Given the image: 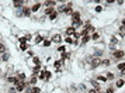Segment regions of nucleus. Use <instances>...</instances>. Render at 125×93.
Returning a JSON list of instances; mask_svg holds the SVG:
<instances>
[{"label": "nucleus", "mask_w": 125, "mask_h": 93, "mask_svg": "<svg viewBox=\"0 0 125 93\" xmlns=\"http://www.w3.org/2000/svg\"><path fill=\"white\" fill-rule=\"evenodd\" d=\"M111 58H113L114 61H117V62H119V61H124L125 51H124V49H119V48H117L115 51H113V52H111Z\"/></svg>", "instance_id": "1"}, {"label": "nucleus", "mask_w": 125, "mask_h": 93, "mask_svg": "<svg viewBox=\"0 0 125 93\" xmlns=\"http://www.w3.org/2000/svg\"><path fill=\"white\" fill-rule=\"evenodd\" d=\"M101 59L100 57H96V55H93V57H90L89 58V62H90V69H96V68H98V66H101Z\"/></svg>", "instance_id": "2"}, {"label": "nucleus", "mask_w": 125, "mask_h": 93, "mask_svg": "<svg viewBox=\"0 0 125 93\" xmlns=\"http://www.w3.org/2000/svg\"><path fill=\"white\" fill-rule=\"evenodd\" d=\"M63 37H65V35H63L62 33H59V34H53V35H49V38H51L52 44H56V45H59V44H62V42H63Z\"/></svg>", "instance_id": "3"}, {"label": "nucleus", "mask_w": 125, "mask_h": 93, "mask_svg": "<svg viewBox=\"0 0 125 93\" xmlns=\"http://www.w3.org/2000/svg\"><path fill=\"white\" fill-rule=\"evenodd\" d=\"M31 13L32 14H40L41 9H42V1H35L34 4H31Z\"/></svg>", "instance_id": "4"}, {"label": "nucleus", "mask_w": 125, "mask_h": 93, "mask_svg": "<svg viewBox=\"0 0 125 93\" xmlns=\"http://www.w3.org/2000/svg\"><path fill=\"white\" fill-rule=\"evenodd\" d=\"M21 14H23V17H31V16H32L31 7L30 6H23L21 7Z\"/></svg>", "instance_id": "5"}, {"label": "nucleus", "mask_w": 125, "mask_h": 93, "mask_svg": "<svg viewBox=\"0 0 125 93\" xmlns=\"http://www.w3.org/2000/svg\"><path fill=\"white\" fill-rule=\"evenodd\" d=\"M45 38H48V37H45V35H41V34L34 35V45H40V44H42Z\"/></svg>", "instance_id": "6"}, {"label": "nucleus", "mask_w": 125, "mask_h": 93, "mask_svg": "<svg viewBox=\"0 0 125 93\" xmlns=\"http://www.w3.org/2000/svg\"><path fill=\"white\" fill-rule=\"evenodd\" d=\"M58 6V3H56V0H44L42 1V7L45 9V7H56Z\"/></svg>", "instance_id": "7"}, {"label": "nucleus", "mask_w": 125, "mask_h": 93, "mask_svg": "<svg viewBox=\"0 0 125 93\" xmlns=\"http://www.w3.org/2000/svg\"><path fill=\"white\" fill-rule=\"evenodd\" d=\"M28 62H31L32 65H42V59L38 55H34V57H31V59H30Z\"/></svg>", "instance_id": "8"}, {"label": "nucleus", "mask_w": 125, "mask_h": 93, "mask_svg": "<svg viewBox=\"0 0 125 93\" xmlns=\"http://www.w3.org/2000/svg\"><path fill=\"white\" fill-rule=\"evenodd\" d=\"M55 12H56V7H45V9H44V13H42V14H44L45 17H49V16L52 14V13H55Z\"/></svg>", "instance_id": "9"}, {"label": "nucleus", "mask_w": 125, "mask_h": 93, "mask_svg": "<svg viewBox=\"0 0 125 93\" xmlns=\"http://www.w3.org/2000/svg\"><path fill=\"white\" fill-rule=\"evenodd\" d=\"M27 82H28L30 86H35V85H37V82H38V76H35V75L31 73V76L27 79Z\"/></svg>", "instance_id": "10"}, {"label": "nucleus", "mask_w": 125, "mask_h": 93, "mask_svg": "<svg viewBox=\"0 0 125 93\" xmlns=\"http://www.w3.org/2000/svg\"><path fill=\"white\" fill-rule=\"evenodd\" d=\"M91 35V41H94V42H97V41H101V33L100 31H94Z\"/></svg>", "instance_id": "11"}, {"label": "nucleus", "mask_w": 125, "mask_h": 93, "mask_svg": "<svg viewBox=\"0 0 125 93\" xmlns=\"http://www.w3.org/2000/svg\"><path fill=\"white\" fill-rule=\"evenodd\" d=\"M114 86H115V89H121V87H124L125 86V79H124V78H119V79H117Z\"/></svg>", "instance_id": "12"}, {"label": "nucleus", "mask_w": 125, "mask_h": 93, "mask_svg": "<svg viewBox=\"0 0 125 93\" xmlns=\"http://www.w3.org/2000/svg\"><path fill=\"white\" fill-rule=\"evenodd\" d=\"M76 31H77V30L74 28L73 25H69V27H66V28H65V34H63V35H73Z\"/></svg>", "instance_id": "13"}, {"label": "nucleus", "mask_w": 125, "mask_h": 93, "mask_svg": "<svg viewBox=\"0 0 125 93\" xmlns=\"http://www.w3.org/2000/svg\"><path fill=\"white\" fill-rule=\"evenodd\" d=\"M42 69H44V66H42V65H34V66H32V70H31V73L37 76Z\"/></svg>", "instance_id": "14"}, {"label": "nucleus", "mask_w": 125, "mask_h": 93, "mask_svg": "<svg viewBox=\"0 0 125 93\" xmlns=\"http://www.w3.org/2000/svg\"><path fill=\"white\" fill-rule=\"evenodd\" d=\"M38 81H41V82H45V78H46V68L44 66V69L41 70L40 73H38Z\"/></svg>", "instance_id": "15"}, {"label": "nucleus", "mask_w": 125, "mask_h": 93, "mask_svg": "<svg viewBox=\"0 0 125 93\" xmlns=\"http://www.w3.org/2000/svg\"><path fill=\"white\" fill-rule=\"evenodd\" d=\"M63 44H66V45H73V37H72V35H65V37H63Z\"/></svg>", "instance_id": "16"}, {"label": "nucleus", "mask_w": 125, "mask_h": 93, "mask_svg": "<svg viewBox=\"0 0 125 93\" xmlns=\"http://www.w3.org/2000/svg\"><path fill=\"white\" fill-rule=\"evenodd\" d=\"M91 41V35L89 34V35H84V37H82L80 38V45H86L87 42H90Z\"/></svg>", "instance_id": "17"}, {"label": "nucleus", "mask_w": 125, "mask_h": 93, "mask_svg": "<svg viewBox=\"0 0 125 93\" xmlns=\"http://www.w3.org/2000/svg\"><path fill=\"white\" fill-rule=\"evenodd\" d=\"M18 48H20V51L27 52V51L30 49V42H23V44H18Z\"/></svg>", "instance_id": "18"}, {"label": "nucleus", "mask_w": 125, "mask_h": 93, "mask_svg": "<svg viewBox=\"0 0 125 93\" xmlns=\"http://www.w3.org/2000/svg\"><path fill=\"white\" fill-rule=\"evenodd\" d=\"M11 3L16 9H21L24 6V0H11Z\"/></svg>", "instance_id": "19"}, {"label": "nucleus", "mask_w": 125, "mask_h": 93, "mask_svg": "<svg viewBox=\"0 0 125 93\" xmlns=\"http://www.w3.org/2000/svg\"><path fill=\"white\" fill-rule=\"evenodd\" d=\"M16 79H17V76L16 75H6V82L7 83H10V85H14Z\"/></svg>", "instance_id": "20"}, {"label": "nucleus", "mask_w": 125, "mask_h": 93, "mask_svg": "<svg viewBox=\"0 0 125 93\" xmlns=\"http://www.w3.org/2000/svg\"><path fill=\"white\" fill-rule=\"evenodd\" d=\"M83 20H82V18H80V20H76V21H72V24H70V25H73L74 28L77 30V28H80V27H83Z\"/></svg>", "instance_id": "21"}, {"label": "nucleus", "mask_w": 125, "mask_h": 93, "mask_svg": "<svg viewBox=\"0 0 125 93\" xmlns=\"http://www.w3.org/2000/svg\"><path fill=\"white\" fill-rule=\"evenodd\" d=\"M51 45H52V41H51V38H49V37H48V38H45V40H44V42L41 44V46H42V48H49Z\"/></svg>", "instance_id": "22"}, {"label": "nucleus", "mask_w": 125, "mask_h": 93, "mask_svg": "<svg viewBox=\"0 0 125 93\" xmlns=\"http://www.w3.org/2000/svg\"><path fill=\"white\" fill-rule=\"evenodd\" d=\"M96 81H98L100 83H107L108 79H107V76H105V75H97L96 76Z\"/></svg>", "instance_id": "23"}, {"label": "nucleus", "mask_w": 125, "mask_h": 93, "mask_svg": "<svg viewBox=\"0 0 125 93\" xmlns=\"http://www.w3.org/2000/svg\"><path fill=\"white\" fill-rule=\"evenodd\" d=\"M9 52V49H7V45L4 44V42H1L0 41V55H3V54Z\"/></svg>", "instance_id": "24"}, {"label": "nucleus", "mask_w": 125, "mask_h": 93, "mask_svg": "<svg viewBox=\"0 0 125 93\" xmlns=\"http://www.w3.org/2000/svg\"><path fill=\"white\" fill-rule=\"evenodd\" d=\"M70 18H72V21L80 20V18H82V14H80V12H73V14L70 16Z\"/></svg>", "instance_id": "25"}, {"label": "nucleus", "mask_w": 125, "mask_h": 93, "mask_svg": "<svg viewBox=\"0 0 125 93\" xmlns=\"http://www.w3.org/2000/svg\"><path fill=\"white\" fill-rule=\"evenodd\" d=\"M73 7H65V12H63V14H65V16H69V17H70V16H72V14H73Z\"/></svg>", "instance_id": "26"}, {"label": "nucleus", "mask_w": 125, "mask_h": 93, "mask_svg": "<svg viewBox=\"0 0 125 93\" xmlns=\"http://www.w3.org/2000/svg\"><path fill=\"white\" fill-rule=\"evenodd\" d=\"M90 83H91V86L94 87L96 90H100V82H98V81H96V79H91Z\"/></svg>", "instance_id": "27"}, {"label": "nucleus", "mask_w": 125, "mask_h": 93, "mask_svg": "<svg viewBox=\"0 0 125 93\" xmlns=\"http://www.w3.org/2000/svg\"><path fill=\"white\" fill-rule=\"evenodd\" d=\"M9 59H10V54L9 52L0 55V61H1V62H9Z\"/></svg>", "instance_id": "28"}, {"label": "nucleus", "mask_w": 125, "mask_h": 93, "mask_svg": "<svg viewBox=\"0 0 125 93\" xmlns=\"http://www.w3.org/2000/svg\"><path fill=\"white\" fill-rule=\"evenodd\" d=\"M58 17H59V13H58V12H55V13H52L51 16L48 17V20H49V21H56V20H58Z\"/></svg>", "instance_id": "29"}, {"label": "nucleus", "mask_w": 125, "mask_h": 93, "mask_svg": "<svg viewBox=\"0 0 125 93\" xmlns=\"http://www.w3.org/2000/svg\"><path fill=\"white\" fill-rule=\"evenodd\" d=\"M56 51H58L59 54L66 52V46H65V44H59V45L56 46Z\"/></svg>", "instance_id": "30"}, {"label": "nucleus", "mask_w": 125, "mask_h": 93, "mask_svg": "<svg viewBox=\"0 0 125 93\" xmlns=\"http://www.w3.org/2000/svg\"><path fill=\"white\" fill-rule=\"evenodd\" d=\"M16 76H17L20 81H27V75H25L24 72H17V73H16Z\"/></svg>", "instance_id": "31"}, {"label": "nucleus", "mask_w": 125, "mask_h": 93, "mask_svg": "<svg viewBox=\"0 0 125 93\" xmlns=\"http://www.w3.org/2000/svg\"><path fill=\"white\" fill-rule=\"evenodd\" d=\"M52 79V70L46 69V78H45V83H49Z\"/></svg>", "instance_id": "32"}, {"label": "nucleus", "mask_w": 125, "mask_h": 93, "mask_svg": "<svg viewBox=\"0 0 125 93\" xmlns=\"http://www.w3.org/2000/svg\"><path fill=\"white\" fill-rule=\"evenodd\" d=\"M53 68H55V69H61V68H63V66H62V62H61V59L53 61Z\"/></svg>", "instance_id": "33"}, {"label": "nucleus", "mask_w": 125, "mask_h": 93, "mask_svg": "<svg viewBox=\"0 0 125 93\" xmlns=\"http://www.w3.org/2000/svg\"><path fill=\"white\" fill-rule=\"evenodd\" d=\"M110 65H111V59H108V58L101 59V66H110Z\"/></svg>", "instance_id": "34"}, {"label": "nucleus", "mask_w": 125, "mask_h": 93, "mask_svg": "<svg viewBox=\"0 0 125 93\" xmlns=\"http://www.w3.org/2000/svg\"><path fill=\"white\" fill-rule=\"evenodd\" d=\"M124 68H125V61H119L118 64H117V70L119 72V70H122Z\"/></svg>", "instance_id": "35"}, {"label": "nucleus", "mask_w": 125, "mask_h": 93, "mask_svg": "<svg viewBox=\"0 0 125 93\" xmlns=\"http://www.w3.org/2000/svg\"><path fill=\"white\" fill-rule=\"evenodd\" d=\"M70 57H72L70 52H62L61 54V59H65V61H66V59H70Z\"/></svg>", "instance_id": "36"}, {"label": "nucleus", "mask_w": 125, "mask_h": 93, "mask_svg": "<svg viewBox=\"0 0 125 93\" xmlns=\"http://www.w3.org/2000/svg\"><path fill=\"white\" fill-rule=\"evenodd\" d=\"M105 76H107L108 82H110V81H114V78H115V73H113V72H107V73H105Z\"/></svg>", "instance_id": "37"}, {"label": "nucleus", "mask_w": 125, "mask_h": 93, "mask_svg": "<svg viewBox=\"0 0 125 93\" xmlns=\"http://www.w3.org/2000/svg\"><path fill=\"white\" fill-rule=\"evenodd\" d=\"M77 89H79V90H82V93H87V87H86V85H83V83H82V85H79V87H77Z\"/></svg>", "instance_id": "38"}, {"label": "nucleus", "mask_w": 125, "mask_h": 93, "mask_svg": "<svg viewBox=\"0 0 125 93\" xmlns=\"http://www.w3.org/2000/svg\"><path fill=\"white\" fill-rule=\"evenodd\" d=\"M103 12V6L101 4H97L96 7H94V13H101Z\"/></svg>", "instance_id": "39"}, {"label": "nucleus", "mask_w": 125, "mask_h": 93, "mask_svg": "<svg viewBox=\"0 0 125 93\" xmlns=\"http://www.w3.org/2000/svg\"><path fill=\"white\" fill-rule=\"evenodd\" d=\"M41 92H42V90H41L40 86H37V85H35V86H32V93H41Z\"/></svg>", "instance_id": "40"}, {"label": "nucleus", "mask_w": 125, "mask_h": 93, "mask_svg": "<svg viewBox=\"0 0 125 93\" xmlns=\"http://www.w3.org/2000/svg\"><path fill=\"white\" fill-rule=\"evenodd\" d=\"M114 92H115V86H110V87L105 89V92L104 93H114Z\"/></svg>", "instance_id": "41"}, {"label": "nucleus", "mask_w": 125, "mask_h": 93, "mask_svg": "<svg viewBox=\"0 0 125 93\" xmlns=\"http://www.w3.org/2000/svg\"><path fill=\"white\" fill-rule=\"evenodd\" d=\"M23 93H32V86H27Z\"/></svg>", "instance_id": "42"}, {"label": "nucleus", "mask_w": 125, "mask_h": 93, "mask_svg": "<svg viewBox=\"0 0 125 93\" xmlns=\"http://www.w3.org/2000/svg\"><path fill=\"white\" fill-rule=\"evenodd\" d=\"M104 1H105L107 6H113L114 3H115V0H104Z\"/></svg>", "instance_id": "43"}, {"label": "nucleus", "mask_w": 125, "mask_h": 93, "mask_svg": "<svg viewBox=\"0 0 125 93\" xmlns=\"http://www.w3.org/2000/svg\"><path fill=\"white\" fill-rule=\"evenodd\" d=\"M56 3H58V4H66V3H68V0H56Z\"/></svg>", "instance_id": "44"}, {"label": "nucleus", "mask_w": 125, "mask_h": 93, "mask_svg": "<svg viewBox=\"0 0 125 93\" xmlns=\"http://www.w3.org/2000/svg\"><path fill=\"white\" fill-rule=\"evenodd\" d=\"M27 54H28V57H34V55H35L32 49H28V51H27Z\"/></svg>", "instance_id": "45"}, {"label": "nucleus", "mask_w": 125, "mask_h": 93, "mask_svg": "<svg viewBox=\"0 0 125 93\" xmlns=\"http://www.w3.org/2000/svg\"><path fill=\"white\" fill-rule=\"evenodd\" d=\"M90 1H91V3H94L96 6H97V4H101V0H90Z\"/></svg>", "instance_id": "46"}, {"label": "nucleus", "mask_w": 125, "mask_h": 93, "mask_svg": "<svg viewBox=\"0 0 125 93\" xmlns=\"http://www.w3.org/2000/svg\"><path fill=\"white\" fill-rule=\"evenodd\" d=\"M115 3H117L118 6H122V4H124V0H115Z\"/></svg>", "instance_id": "47"}, {"label": "nucleus", "mask_w": 125, "mask_h": 93, "mask_svg": "<svg viewBox=\"0 0 125 93\" xmlns=\"http://www.w3.org/2000/svg\"><path fill=\"white\" fill-rule=\"evenodd\" d=\"M87 93H97V90L94 89V87H91V89H89V90H87Z\"/></svg>", "instance_id": "48"}, {"label": "nucleus", "mask_w": 125, "mask_h": 93, "mask_svg": "<svg viewBox=\"0 0 125 93\" xmlns=\"http://www.w3.org/2000/svg\"><path fill=\"white\" fill-rule=\"evenodd\" d=\"M119 76H121V78H124V76H125V68L122 70H119Z\"/></svg>", "instance_id": "49"}, {"label": "nucleus", "mask_w": 125, "mask_h": 93, "mask_svg": "<svg viewBox=\"0 0 125 93\" xmlns=\"http://www.w3.org/2000/svg\"><path fill=\"white\" fill-rule=\"evenodd\" d=\"M66 6H68V7H73V1H68V3H66Z\"/></svg>", "instance_id": "50"}, {"label": "nucleus", "mask_w": 125, "mask_h": 93, "mask_svg": "<svg viewBox=\"0 0 125 93\" xmlns=\"http://www.w3.org/2000/svg\"><path fill=\"white\" fill-rule=\"evenodd\" d=\"M121 24H122V25H125V17L122 18V20H121Z\"/></svg>", "instance_id": "51"}, {"label": "nucleus", "mask_w": 125, "mask_h": 93, "mask_svg": "<svg viewBox=\"0 0 125 93\" xmlns=\"http://www.w3.org/2000/svg\"><path fill=\"white\" fill-rule=\"evenodd\" d=\"M97 93H104V92H100V90H97Z\"/></svg>", "instance_id": "52"}, {"label": "nucleus", "mask_w": 125, "mask_h": 93, "mask_svg": "<svg viewBox=\"0 0 125 93\" xmlns=\"http://www.w3.org/2000/svg\"><path fill=\"white\" fill-rule=\"evenodd\" d=\"M66 93H72V92H66Z\"/></svg>", "instance_id": "53"}, {"label": "nucleus", "mask_w": 125, "mask_h": 93, "mask_svg": "<svg viewBox=\"0 0 125 93\" xmlns=\"http://www.w3.org/2000/svg\"><path fill=\"white\" fill-rule=\"evenodd\" d=\"M0 76H1V72H0Z\"/></svg>", "instance_id": "54"}, {"label": "nucleus", "mask_w": 125, "mask_h": 93, "mask_svg": "<svg viewBox=\"0 0 125 93\" xmlns=\"http://www.w3.org/2000/svg\"><path fill=\"white\" fill-rule=\"evenodd\" d=\"M0 41H1V37H0Z\"/></svg>", "instance_id": "55"}]
</instances>
